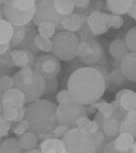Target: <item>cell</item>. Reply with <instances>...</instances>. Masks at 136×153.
<instances>
[{"mask_svg":"<svg viewBox=\"0 0 136 153\" xmlns=\"http://www.w3.org/2000/svg\"><path fill=\"white\" fill-rule=\"evenodd\" d=\"M73 101L86 105L96 103L106 91V79L98 69L84 66L73 71L67 82Z\"/></svg>","mask_w":136,"mask_h":153,"instance_id":"6da1fadb","label":"cell"},{"mask_svg":"<svg viewBox=\"0 0 136 153\" xmlns=\"http://www.w3.org/2000/svg\"><path fill=\"white\" fill-rule=\"evenodd\" d=\"M57 105L48 100L39 99L26 107L25 119L29 128L38 134H49L58 126L56 117Z\"/></svg>","mask_w":136,"mask_h":153,"instance_id":"7a4b0ae2","label":"cell"},{"mask_svg":"<svg viewBox=\"0 0 136 153\" xmlns=\"http://www.w3.org/2000/svg\"><path fill=\"white\" fill-rule=\"evenodd\" d=\"M13 79L14 88L23 93L28 103L39 100L45 93L46 80L32 67L21 69Z\"/></svg>","mask_w":136,"mask_h":153,"instance_id":"3957f363","label":"cell"},{"mask_svg":"<svg viewBox=\"0 0 136 153\" xmlns=\"http://www.w3.org/2000/svg\"><path fill=\"white\" fill-rule=\"evenodd\" d=\"M4 16L13 27H26L32 22L36 12L34 0H10L4 4Z\"/></svg>","mask_w":136,"mask_h":153,"instance_id":"277c9868","label":"cell"},{"mask_svg":"<svg viewBox=\"0 0 136 153\" xmlns=\"http://www.w3.org/2000/svg\"><path fill=\"white\" fill-rule=\"evenodd\" d=\"M52 53L59 60L69 61L77 57V48L79 40L74 33L60 32L52 38Z\"/></svg>","mask_w":136,"mask_h":153,"instance_id":"5b68a950","label":"cell"},{"mask_svg":"<svg viewBox=\"0 0 136 153\" xmlns=\"http://www.w3.org/2000/svg\"><path fill=\"white\" fill-rule=\"evenodd\" d=\"M66 147V153H94L96 146L92 134L71 128L62 138Z\"/></svg>","mask_w":136,"mask_h":153,"instance_id":"8992f818","label":"cell"},{"mask_svg":"<svg viewBox=\"0 0 136 153\" xmlns=\"http://www.w3.org/2000/svg\"><path fill=\"white\" fill-rule=\"evenodd\" d=\"M83 116H87L84 105L75 101L57 105L56 117L59 125L66 126L71 128V127L76 125L77 121Z\"/></svg>","mask_w":136,"mask_h":153,"instance_id":"52a82bcc","label":"cell"},{"mask_svg":"<svg viewBox=\"0 0 136 153\" xmlns=\"http://www.w3.org/2000/svg\"><path fill=\"white\" fill-rule=\"evenodd\" d=\"M63 17L60 16L54 8V0L36 1V12L33 22L38 26L42 23H53L55 27H61Z\"/></svg>","mask_w":136,"mask_h":153,"instance_id":"ba28073f","label":"cell"},{"mask_svg":"<svg viewBox=\"0 0 136 153\" xmlns=\"http://www.w3.org/2000/svg\"><path fill=\"white\" fill-rule=\"evenodd\" d=\"M33 66V69L41 74L46 81L56 78L60 71V60L49 54L39 55Z\"/></svg>","mask_w":136,"mask_h":153,"instance_id":"9c48e42d","label":"cell"},{"mask_svg":"<svg viewBox=\"0 0 136 153\" xmlns=\"http://www.w3.org/2000/svg\"><path fill=\"white\" fill-rule=\"evenodd\" d=\"M77 57L82 62L87 65L98 63L103 57L102 46L93 39L82 41L77 48Z\"/></svg>","mask_w":136,"mask_h":153,"instance_id":"30bf717a","label":"cell"},{"mask_svg":"<svg viewBox=\"0 0 136 153\" xmlns=\"http://www.w3.org/2000/svg\"><path fill=\"white\" fill-rule=\"evenodd\" d=\"M87 24L94 35H102L108 31L106 14L100 11H94L87 17Z\"/></svg>","mask_w":136,"mask_h":153,"instance_id":"8fae6325","label":"cell"},{"mask_svg":"<svg viewBox=\"0 0 136 153\" xmlns=\"http://www.w3.org/2000/svg\"><path fill=\"white\" fill-rule=\"evenodd\" d=\"M27 99L22 92L17 88H11L3 94L1 98L2 106H12L17 109L25 107Z\"/></svg>","mask_w":136,"mask_h":153,"instance_id":"7c38bea8","label":"cell"},{"mask_svg":"<svg viewBox=\"0 0 136 153\" xmlns=\"http://www.w3.org/2000/svg\"><path fill=\"white\" fill-rule=\"evenodd\" d=\"M115 104L127 111L136 110V93L130 89H123L116 95Z\"/></svg>","mask_w":136,"mask_h":153,"instance_id":"4fadbf2b","label":"cell"},{"mask_svg":"<svg viewBox=\"0 0 136 153\" xmlns=\"http://www.w3.org/2000/svg\"><path fill=\"white\" fill-rule=\"evenodd\" d=\"M120 70L125 79L136 82V52H129L120 62Z\"/></svg>","mask_w":136,"mask_h":153,"instance_id":"5bb4252c","label":"cell"},{"mask_svg":"<svg viewBox=\"0 0 136 153\" xmlns=\"http://www.w3.org/2000/svg\"><path fill=\"white\" fill-rule=\"evenodd\" d=\"M85 22H87V17L84 15L72 13L68 16L63 17L61 22V27L66 32L74 33L75 32L79 31Z\"/></svg>","mask_w":136,"mask_h":153,"instance_id":"9a60e30c","label":"cell"},{"mask_svg":"<svg viewBox=\"0 0 136 153\" xmlns=\"http://www.w3.org/2000/svg\"><path fill=\"white\" fill-rule=\"evenodd\" d=\"M11 59L14 64L22 69L31 67L33 65V54L27 49H13L10 52Z\"/></svg>","mask_w":136,"mask_h":153,"instance_id":"2e32d148","label":"cell"},{"mask_svg":"<svg viewBox=\"0 0 136 153\" xmlns=\"http://www.w3.org/2000/svg\"><path fill=\"white\" fill-rule=\"evenodd\" d=\"M41 153H66V147L62 140L49 138L40 145Z\"/></svg>","mask_w":136,"mask_h":153,"instance_id":"e0dca14e","label":"cell"},{"mask_svg":"<svg viewBox=\"0 0 136 153\" xmlns=\"http://www.w3.org/2000/svg\"><path fill=\"white\" fill-rule=\"evenodd\" d=\"M135 142V138L129 134H119L112 142L114 149L119 153H129Z\"/></svg>","mask_w":136,"mask_h":153,"instance_id":"ac0fdd59","label":"cell"},{"mask_svg":"<svg viewBox=\"0 0 136 153\" xmlns=\"http://www.w3.org/2000/svg\"><path fill=\"white\" fill-rule=\"evenodd\" d=\"M109 52L115 60L121 62L126 55L129 53V50L127 48L124 40L118 38L115 39L114 41L111 43L109 47Z\"/></svg>","mask_w":136,"mask_h":153,"instance_id":"d6986e66","label":"cell"},{"mask_svg":"<svg viewBox=\"0 0 136 153\" xmlns=\"http://www.w3.org/2000/svg\"><path fill=\"white\" fill-rule=\"evenodd\" d=\"M132 5H133L132 0H108L106 1L107 9L113 15H117V16L128 14Z\"/></svg>","mask_w":136,"mask_h":153,"instance_id":"ffe728a7","label":"cell"},{"mask_svg":"<svg viewBox=\"0 0 136 153\" xmlns=\"http://www.w3.org/2000/svg\"><path fill=\"white\" fill-rule=\"evenodd\" d=\"M120 124L121 123L119 122V119L115 116V114L109 118H103L102 121L103 134L109 138L117 136L118 134H120Z\"/></svg>","mask_w":136,"mask_h":153,"instance_id":"44dd1931","label":"cell"},{"mask_svg":"<svg viewBox=\"0 0 136 153\" xmlns=\"http://www.w3.org/2000/svg\"><path fill=\"white\" fill-rule=\"evenodd\" d=\"M76 125L77 128L89 134H93L100 131V124L98 122L95 120H90L89 118H88L87 116L81 117L77 121Z\"/></svg>","mask_w":136,"mask_h":153,"instance_id":"7402d4cb","label":"cell"},{"mask_svg":"<svg viewBox=\"0 0 136 153\" xmlns=\"http://www.w3.org/2000/svg\"><path fill=\"white\" fill-rule=\"evenodd\" d=\"M19 143L21 147L24 151H31L35 149V147L38 146V138L35 133L27 132L26 134L20 136Z\"/></svg>","mask_w":136,"mask_h":153,"instance_id":"603a6c76","label":"cell"},{"mask_svg":"<svg viewBox=\"0 0 136 153\" xmlns=\"http://www.w3.org/2000/svg\"><path fill=\"white\" fill-rule=\"evenodd\" d=\"M54 8L60 16L65 17L71 15L75 9L72 0H54Z\"/></svg>","mask_w":136,"mask_h":153,"instance_id":"cb8c5ba5","label":"cell"},{"mask_svg":"<svg viewBox=\"0 0 136 153\" xmlns=\"http://www.w3.org/2000/svg\"><path fill=\"white\" fill-rule=\"evenodd\" d=\"M14 27L5 19H0V44L10 43Z\"/></svg>","mask_w":136,"mask_h":153,"instance_id":"d4e9b609","label":"cell"},{"mask_svg":"<svg viewBox=\"0 0 136 153\" xmlns=\"http://www.w3.org/2000/svg\"><path fill=\"white\" fill-rule=\"evenodd\" d=\"M23 151L19 140L15 138L7 139L0 145V153H23Z\"/></svg>","mask_w":136,"mask_h":153,"instance_id":"484cf974","label":"cell"},{"mask_svg":"<svg viewBox=\"0 0 136 153\" xmlns=\"http://www.w3.org/2000/svg\"><path fill=\"white\" fill-rule=\"evenodd\" d=\"M26 27H14L13 36L11 38L10 46L12 48H16L23 44L27 37Z\"/></svg>","mask_w":136,"mask_h":153,"instance_id":"4316f807","label":"cell"},{"mask_svg":"<svg viewBox=\"0 0 136 153\" xmlns=\"http://www.w3.org/2000/svg\"><path fill=\"white\" fill-rule=\"evenodd\" d=\"M34 45L38 50H40L44 53H50L52 52V49H53L52 40L44 38L39 35H37L34 39Z\"/></svg>","mask_w":136,"mask_h":153,"instance_id":"83f0119b","label":"cell"},{"mask_svg":"<svg viewBox=\"0 0 136 153\" xmlns=\"http://www.w3.org/2000/svg\"><path fill=\"white\" fill-rule=\"evenodd\" d=\"M55 29L56 27L53 23H42L38 26V35L44 38L52 39V38L55 35Z\"/></svg>","mask_w":136,"mask_h":153,"instance_id":"f1b7e54d","label":"cell"},{"mask_svg":"<svg viewBox=\"0 0 136 153\" xmlns=\"http://www.w3.org/2000/svg\"><path fill=\"white\" fill-rule=\"evenodd\" d=\"M95 107L99 110L100 115L102 118H109L112 117L116 112V108L114 106L106 102L97 103L95 105Z\"/></svg>","mask_w":136,"mask_h":153,"instance_id":"f546056e","label":"cell"},{"mask_svg":"<svg viewBox=\"0 0 136 153\" xmlns=\"http://www.w3.org/2000/svg\"><path fill=\"white\" fill-rule=\"evenodd\" d=\"M127 48L131 52H136V27L131 28L124 38Z\"/></svg>","mask_w":136,"mask_h":153,"instance_id":"4dcf8cb0","label":"cell"},{"mask_svg":"<svg viewBox=\"0 0 136 153\" xmlns=\"http://www.w3.org/2000/svg\"><path fill=\"white\" fill-rule=\"evenodd\" d=\"M106 22H107V25L108 27L111 28H118L122 27L123 26L124 21L123 19V17H121L120 16H117V15H113V14H106Z\"/></svg>","mask_w":136,"mask_h":153,"instance_id":"1f68e13d","label":"cell"},{"mask_svg":"<svg viewBox=\"0 0 136 153\" xmlns=\"http://www.w3.org/2000/svg\"><path fill=\"white\" fill-rule=\"evenodd\" d=\"M120 134H129L134 138L136 137V123H131L129 121H123L120 124Z\"/></svg>","mask_w":136,"mask_h":153,"instance_id":"d6a6232c","label":"cell"},{"mask_svg":"<svg viewBox=\"0 0 136 153\" xmlns=\"http://www.w3.org/2000/svg\"><path fill=\"white\" fill-rule=\"evenodd\" d=\"M19 114V109L12 106H3L2 116L9 122H16Z\"/></svg>","mask_w":136,"mask_h":153,"instance_id":"836d02e7","label":"cell"},{"mask_svg":"<svg viewBox=\"0 0 136 153\" xmlns=\"http://www.w3.org/2000/svg\"><path fill=\"white\" fill-rule=\"evenodd\" d=\"M109 80L111 81V82H112L113 84L115 85H117V86H119L120 84H122V83H123L124 81H125V77L123 75V73H122V71L119 69H116L114 71H112L111 74H110V76H109Z\"/></svg>","mask_w":136,"mask_h":153,"instance_id":"e575fe53","label":"cell"},{"mask_svg":"<svg viewBox=\"0 0 136 153\" xmlns=\"http://www.w3.org/2000/svg\"><path fill=\"white\" fill-rule=\"evenodd\" d=\"M14 88V79L13 76H2L0 77V88L4 93Z\"/></svg>","mask_w":136,"mask_h":153,"instance_id":"d590c367","label":"cell"},{"mask_svg":"<svg viewBox=\"0 0 136 153\" xmlns=\"http://www.w3.org/2000/svg\"><path fill=\"white\" fill-rule=\"evenodd\" d=\"M56 100H57L59 105L66 104L71 101H73L71 97V94L68 92L67 89H62V90L59 91L56 95Z\"/></svg>","mask_w":136,"mask_h":153,"instance_id":"8d00e7d4","label":"cell"},{"mask_svg":"<svg viewBox=\"0 0 136 153\" xmlns=\"http://www.w3.org/2000/svg\"><path fill=\"white\" fill-rule=\"evenodd\" d=\"M28 128H29L28 122L26 119H23V120L17 123L16 128H14V134L18 135V136H22V134L27 133Z\"/></svg>","mask_w":136,"mask_h":153,"instance_id":"74e56055","label":"cell"},{"mask_svg":"<svg viewBox=\"0 0 136 153\" xmlns=\"http://www.w3.org/2000/svg\"><path fill=\"white\" fill-rule=\"evenodd\" d=\"M10 122L6 120L3 116H0V138L5 136L8 134L10 129Z\"/></svg>","mask_w":136,"mask_h":153,"instance_id":"f35d334b","label":"cell"},{"mask_svg":"<svg viewBox=\"0 0 136 153\" xmlns=\"http://www.w3.org/2000/svg\"><path fill=\"white\" fill-rule=\"evenodd\" d=\"M69 129H70V128H68L66 126L58 125L51 134L54 135V138H57V139L61 138V140H62V138L64 137V135L66 134V132L68 131Z\"/></svg>","mask_w":136,"mask_h":153,"instance_id":"ab89813d","label":"cell"},{"mask_svg":"<svg viewBox=\"0 0 136 153\" xmlns=\"http://www.w3.org/2000/svg\"><path fill=\"white\" fill-rule=\"evenodd\" d=\"M58 88V81L56 78L51 79L49 81H46V90L48 93H54V91L57 90Z\"/></svg>","mask_w":136,"mask_h":153,"instance_id":"60d3db41","label":"cell"},{"mask_svg":"<svg viewBox=\"0 0 136 153\" xmlns=\"http://www.w3.org/2000/svg\"><path fill=\"white\" fill-rule=\"evenodd\" d=\"M92 137L93 139H94V144H95V146H96V148H99L102 145V143L104 142L105 134H103V132L98 131L95 134H93Z\"/></svg>","mask_w":136,"mask_h":153,"instance_id":"b9f144b4","label":"cell"},{"mask_svg":"<svg viewBox=\"0 0 136 153\" xmlns=\"http://www.w3.org/2000/svg\"><path fill=\"white\" fill-rule=\"evenodd\" d=\"M125 120H128L131 122V123H136V110L127 111L125 115Z\"/></svg>","mask_w":136,"mask_h":153,"instance_id":"7bdbcfd3","label":"cell"},{"mask_svg":"<svg viewBox=\"0 0 136 153\" xmlns=\"http://www.w3.org/2000/svg\"><path fill=\"white\" fill-rule=\"evenodd\" d=\"M90 4V1L88 0H76L74 1V4L75 7H78V8H85L87 6L89 5Z\"/></svg>","mask_w":136,"mask_h":153,"instance_id":"ee69618b","label":"cell"},{"mask_svg":"<svg viewBox=\"0 0 136 153\" xmlns=\"http://www.w3.org/2000/svg\"><path fill=\"white\" fill-rule=\"evenodd\" d=\"M128 15H129L131 18L135 19L136 21V4L134 3V1H133V5L131 6L130 10L128 12Z\"/></svg>","mask_w":136,"mask_h":153,"instance_id":"f6af8a7d","label":"cell"},{"mask_svg":"<svg viewBox=\"0 0 136 153\" xmlns=\"http://www.w3.org/2000/svg\"><path fill=\"white\" fill-rule=\"evenodd\" d=\"M10 43L4 44H0V55L5 54L7 51H9V49H10Z\"/></svg>","mask_w":136,"mask_h":153,"instance_id":"bcb514c9","label":"cell"},{"mask_svg":"<svg viewBox=\"0 0 136 153\" xmlns=\"http://www.w3.org/2000/svg\"><path fill=\"white\" fill-rule=\"evenodd\" d=\"M105 153H119L118 152H117L116 150L113 147V145H112V142L109 143L108 145L106 146L105 148Z\"/></svg>","mask_w":136,"mask_h":153,"instance_id":"7dc6e473","label":"cell"},{"mask_svg":"<svg viewBox=\"0 0 136 153\" xmlns=\"http://www.w3.org/2000/svg\"><path fill=\"white\" fill-rule=\"evenodd\" d=\"M23 153H41V152L39 150L33 149V150H31V151H27V152H25Z\"/></svg>","mask_w":136,"mask_h":153,"instance_id":"c3c4849f","label":"cell"},{"mask_svg":"<svg viewBox=\"0 0 136 153\" xmlns=\"http://www.w3.org/2000/svg\"><path fill=\"white\" fill-rule=\"evenodd\" d=\"M129 153H136V141L135 142V144H134V146H133V147H132V149L130 150Z\"/></svg>","mask_w":136,"mask_h":153,"instance_id":"681fc988","label":"cell"},{"mask_svg":"<svg viewBox=\"0 0 136 153\" xmlns=\"http://www.w3.org/2000/svg\"><path fill=\"white\" fill-rule=\"evenodd\" d=\"M3 114V106H2V104L0 103V116H2Z\"/></svg>","mask_w":136,"mask_h":153,"instance_id":"f907efd6","label":"cell"},{"mask_svg":"<svg viewBox=\"0 0 136 153\" xmlns=\"http://www.w3.org/2000/svg\"><path fill=\"white\" fill-rule=\"evenodd\" d=\"M1 16H2V14H1V10H0V19H1Z\"/></svg>","mask_w":136,"mask_h":153,"instance_id":"816d5d0a","label":"cell"},{"mask_svg":"<svg viewBox=\"0 0 136 153\" xmlns=\"http://www.w3.org/2000/svg\"><path fill=\"white\" fill-rule=\"evenodd\" d=\"M134 3H135V4H136V1H134Z\"/></svg>","mask_w":136,"mask_h":153,"instance_id":"f5cc1de1","label":"cell"}]
</instances>
